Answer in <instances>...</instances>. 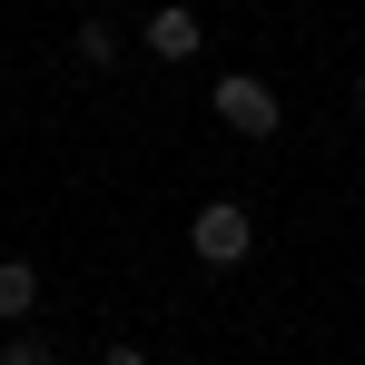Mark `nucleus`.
Returning <instances> with one entry per match:
<instances>
[{
	"label": "nucleus",
	"instance_id": "4",
	"mask_svg": "<svg viewBox=\"0 0 365 365\" xmlns=\"http://www.w3.org/2000/svg\"><path fill=\"white\" fill-rule=\"evenodd\" d=\"M30 306H40V267H20V257H10V267H0V326H20Z\"/></svg>",
	"mask_w": 365,
	"mask_h": 365
},
{
	"label": "nucleus",
	"instance_id": "6",
	"mask_svg": "<svg viewBox=\"0 0 365 365\" xmlns=\"http://www.w3.org/2000/svg\"><path fill=\"white\" fill-rule=\"evenodd\" d=\"M0 365H60V356H50L40 336H10V346H0Z\"/></svg>",
	"mask_w": 365,
	"mask_h": 365
},
{
	"label": "nucleus",
	"instance_id": "8",
	"mask_svg": "<svg viewBox=\"0 0 365 365\" xmlns=\"http://www.w3.org/2000/svg\"><path fill=\"white\" fill-rule=\"evenodd\" d=\"M356 119H365V79H356Z\"/></svg>",
	"mask_w": 365,
	"mask_h": 365
},
{
	"label": "nucleus",
	"instance_id": "3",
	"mask_svg": "<svg viewBox=\"0 0 365 365\" xmlns=\"http://www.w3.org/2000/svg\"><path fill=\"white\" fill-rule=\"evenodd\" d=\"M138 40H148L158 60H197V50H207V30H197V10H187V0H158V10L138 20Z\"/></svg>",
	"mask_w": 365,
	"mask_h": 365
},
{
	"label": "nucleus",
	"instance_id": "5",
	"mask_svg": "<svg viewBox=\"0 0 365 365\" xmlns=\"http://www.w3.org/2000/svg\"><path fill=\"white\" fill-rule=\"evenodd\" d=\"M69 50H79V69H119V30H109V20H79Z\"/></svg>",
	"mask_w": 365,
	"mask_h": 365
},
{
	"label": "nucleus",
	"instance_id": "2",
	"mask_svg": "<svg viewBox=\"0 0 365 365\" xmlns=\"http://www.w3.org/2000/svg\"><path fill=\"white\" fill-rule=\"evenodd\" d=\"M207 109L237 128V138H277V119H287V109H277V89H267V79H247V69L217 79V99H207Z\"/></svg>",
	"mask_w": 365,
	"mask_h": 365
},
{
	"label": "nucleus",
	"instance_id": "7",
	"mask_svg": "<svg viewBox=\"0 0 365 365\" xmlns=\"http://www.w3.org/2000/svg\"><path fill=\"white\" fill-rule=\"evenodd\" d=\"M99 365H148V356H138V346H99Z\"/></svg>",
	"mask_w": 365,
	"mask_h": 365
},
{
	"label": "nucleus",
	"instance_id": "1",
	"mask_svg": "<svg viewBox=\"0 0 365 365\" xmlns=\"http://www.w3.org/2000/svg\"><path fill=\"white\" fill-rule=\"evenodd\" d=\"M187 257H197V267H247V257H257V217H247L237 197H207V207L187 217Z\"/></svg>",
	"mask_w": 365,
	"mask_h": 365
}]
</instances>
